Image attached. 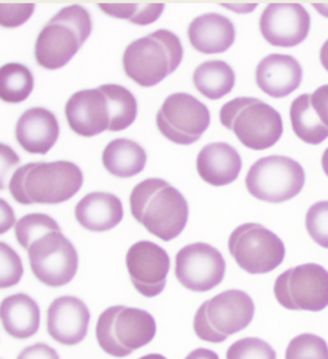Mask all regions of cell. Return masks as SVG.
I'll return each mask as SVG.
<instances>
[{
  "mask_svg": "<svg viewBox=\"0 0 328 359\" xmlns=\"http://www.w3.org/2000/svg\"><path fill=\"white\" fill-rule=\"evenodd\" d=\"M138 104L134 95L119 84H104L76 92L66 102V121L73 132L84 137L105 130L120 132L134 123Z\"/></svg>",
  "mask_w": 328,
  "mask_h": 359,
  "instance_id": "obj_1",
  "label": "cell"
},
{
  "mask_svg": "<svg viewBox=\"0 0 328 359\" xmlns=\"http://www.w3.org/2000/svg\"><path fill=\"white\" fill-rule=\"evenodd\" d=\"M129 201L133 217L164 242L178 238L185 229L188 202L165 180H143L133 189Z\"/></svg>",
  "mask_w": 328,
  "mask_h": 359,
  "instance_id": "obj_2",
  "label": "cell"
},
{
  "mask_svg": "<svg viewBox=\"0 0 328 359\" xmlns=\"http://www.w3.org/2000/svg\"><path fill=\"white\" fill-rule=\"evenodd\" d=\"M84 177L80 168L68 161L29 163L13 174L9 191L22 205L64 203L82 188Z\"/></svg>",
  "mask_w": 328,
  "mask_h": 359,
  "instance_id": "obj_3",
  "label": "cell"
},
{
  "mask_svg": "<svg viewBox=\"0 0 328 359\" xmlns=\"http://www.w3.org/2000/svg\"><path fill=\"white\" fill-rule=\"evenodd\" d=\"M184 50L178 35L158 29L125 48L122 65L128 78L142 87L157 86L182 62Z\"/></svg>",
  "mask_w": 328,
  "mask_h": 359,
  "instance_id": "obj_4",
  "label": "cell"
},
{
  "mask_svg": "<svg viewBox=\"0 0 328 359\" xmlns=\"http://www.w3.org/2000/svg\"><path fill=\"white\" fill-rule=\"evenodd\" d=\"M93 30L91 15L78 4L61 9L38 35L35 58L47 70H57L70 62Z\"/></svg>",
  "mask_w": 328,
  "mask_h": 359,
  "instance_id": "obj_5",
  "label": "cell"
},
{
  "mask_svg": "<svg viewBox=\"0 0 328 359\" xmlns=\"http://www.w3.org/2000/svg\"><path fill=\"white\" fill-rule=\"evenodd\" d=\"M220 120L251 150L273 147L283 133V121L278 110L251 97H238L227 102L220 110Z\"/></svg>",
  "mask_w": 328,
  "mask_h": 359,
  "instance_id": "obj_6",
  "label": "cell"
},
{
  "mask_svg": "<svg viewBox=\"0 0 328 359\" xmlns=\"http://www.w3.org/2000/svg\"><path fill=\"white\" fill-rule=\"evenodd\" d=\"M156 330L155 319L150 312L116 305L101 313L96 337L104 353L122 358L150 344L155 339Z\"/></svg>",
  "mask_w": 328,
  "mask_h": 359,
  "instance_id": "obj_7",
  "label": "cell"
},
{
  "mask_svg": "<svg viewBox=\"0 0 328 359\" xmlns=\"http://www.w3.org/2000/svg\"><path fill=\"white\" fill-rule=\"evenodd\" d=\"M255 305L250 294L227 290L204 302L194 315V330L199 339L213 344L224 342L252 322Z\"/></svg>",
  "mask_w": 328,
  "mask_h": 359,
  "instance_id": "obj_8",
  "label": "cell"
},
{
  "mask_svg": "<svg viewBox=\"0 0 328 359\" xmlns=\"http://www.w3.org/2000/svg\"><path fill=\"white\" fill-rule=\"evenodd\" d=\"M305 172L301 163L285 156L259 158L250 166L245 187L255 198L268 203H283L304 189Z\"/></svg>",
  "mask_w": 328,
  "mask_h": 359,
  "instance_id": "obj_9",
  "label": "cell"
},
{
  "mask_svg": "<svg viewBox=\"0 0 328 359\" xmlns=\"http://www.w3.org/2000/svg\"><path fill=\"white\" fill-rule=\"evenodd\" d=\"M27 253L35 278L51 288L66 285L78 273V250L61 228L48 231L35 238Z\"/></svg>",
  "mask_w": 328,
  "mask_h": 359,
  "instance_id": "obj_10",
  "label": "cell"
},
{
  "mask_svg": "<svg viewBox=\"0 0 328 359\" xmlns=\"http://www.w3.org/2000/svg\"><path fill=\"white\" fill-rule=\"evenodd\" d=\"M228 250L237 265L250 274L271 273L281 265L286 254L281 238L258 223L236 228L228 240Z\"/></svg>",
  "mask_w": 328,
  "mask_h": 359,
  "instance_id": "obj_11",
  "label": "cell"
},
{
  "mask_svg": "<svg viewBox=\"0 0 328 359\" xmlns=\"http://www.w3.org/2000/svg\"><path fill=\"white\" fill-rule=\"evenodd\" d=\"M273 293L284 309L322 311L328 306V271L315 263L287 269L276 278Z\"/></svg>",
  "mask_w": 328,
  "mask_h": 359,
  "instance_id": "obj_12",
  "label": "cell"
},
{
  "mask_svg": "<svg viewBox=\"0 0 328 359\" xmlns=\"http://www.w3.org/2000/svg\"><path fill=\"white\" fill-rule=\"evenodd\" d=\"M210 121L208 107L188 93L166 97L156 115L159 132L179 145H191L201 140Z\"/></svg>",
  "mask_w": 328,
  "mask_h": 359,
  "instance_id": "obj_13",
  "label": "cell"
},
{
  "mask_svg": "<svg viewBox=\"0 0 328 359\" xmlns=\"http://www.w3.org/2000/svg\"><path fill=\"white\" fill-rule=\"evenodd\" d=\"M224 256L216 248L205 243H191L182 248L176 256V278L192 292L211 291L224 278Z\"/></svg>",
  "mask_w": 328,
  "mask_h": 359,
  "instance_id": "obj_14",
  "label": "cell"
},
{
  "mask_svg": "<svg viewBox=\"0 0 328 359\" xmlns=\"http://www.w3.org/2000/svg\"><path fill=\"white\" fill-rule=\"evenodd\" d=\"M125 262L130 280L142 296L157 297L165 290L171 259L157 243L150 241L134 243L128 250Z\"/></svg>",
  "mask_w": 328,
  "mask_h": 359,
  "instance_id": "obj_15",
  "label": "cell"
},
{
  "mask_svg": "<svg viewBox=\"0 0 328 359\" xmlns=\"http://www.w3.org/2000/svg\"><path fill=\"white\" fill-rule=\"evenodd\" d=\"M310 25L309 13L297 4H269L259 20L264 39L280 48H293L304 42L308 36Z\"/></svg>",
  "mask_w": 328,
  "mask_h": 359,
  "instance_id": "obj_16",
  "label": "cell"
},
{
  "mask_svg": "<svg viewBox=\"0 0 328 359\" xmlns=\"http://www.w3.org/2000/svg\"><path fill=\"white\" fill-rule=\"evenodd\" d=\"M91 314L85 302L73 296H62L48 309V335L64 346H76L88 334Z\"/></svg>",
  "mask_w": 328,
  "mask_h": 359,
  "instance_id": "obj_17",
  "label": "cell"
},
{
  "mask_svg": "<svg viewBox=\"0 0 328 359\" xmlns=\"http://www.w3.org/2000/svg\"><path fill=\"white\" fill-rule=\"evenodd\" d=\"M304 71L292 55L273 53L256 67L255 79L259 88L273 98L289 96L301 86Z\"/></svg>",
  "mask_w": 328,
  "mask_h": 359,
  "instance_id": "obj_18",
  "label": "cell"
},
{
  "mask_svg": "<svg viewBox=\"0 0 328 359\" xmlns=\"http://www.w3.org/2000/svg\"><path fill=\"white\" fill-rule=\"evenodd\" d=\"M60 127L55 114L45 107H32L20 115L16 140L29 154L45 155L57 142Z\"/></svg>",
  "mask_w": 328,
  "mask_h": 359,
  "instance_id": "obj_19",
  "label": "cell"
},
{
  "mask_svg": "<svg viewBox=\"0 0 328 359\" xmlns=\"http://www.w3.org/2000/svg\"><path fill=\"white\" fill-rule=\"evenodd\" d=\"M240 154L225 142L205 145L197 158V170L201 178L214 187H224L235 182L242 170Z\"/></svg>",
  "mask_w": 328,
  "mask_h": 359,
  "instance_id": "obj_20",
  "label": "cell"
},
{
  "mask_svg": "<svg viewBox=\"0 0 328 359\" xmlns=\"http://www.w3.org/2000/svg\"><path fill=\"white\" fill-rule=\"evenodd\" d=\"M188 37L194 50L199 53H222L229 50L235 42V25L224 15L206 13L192 20Z\"/></svg>",
  "mask_w": 328,
  "mask_h": 359,
  "instance_id": "obj_21",
  "label": "cell"
},
{
  "mask_svg": "<svg viewBox=\"0 0 328 359\" xmlns=\"http://www.w3.org/2000/svg\"><path fill=\"white\" fill-rule=\"evenodd\" d=\"M74 215L80 226L91 232H106L124 219V207L115 194L94 191L87 194L76 204Z\"/></svg>",
  "mask_w": 328,
  "mask_h": 359,
  "instance_id": "obj_22",
  "label": "cell"
},
{
  "mask_svg": "<svg viewBox=\"0 0 328 359\" xmlns=\"http://www.w3.org/2000/svg\"><path fill=\"white\" fill-rule=\"evenodd\" d=\"M0 315L5 332L15 339H28L39 330V305L27 294L19 293L5 297L0 307Z\"/></svg>",
  "mask_w": 328,
  "mask_h": 359,
  "instance_id": "obj_23",
  "label": "cell"
},
{
  "mask_svg": "<svg viewBox=\"0 0 328 359\" xmlns=\"http://www.w3.org/2000/svg\"><path fill=\"white\" fill-rule=\"evenodd\" d=\"M147 161L145 149L128 138L112 140L102 153L105 169L117 178L127 179L138 175L145 169Z\"/></svg>",
  "mask_w": 328,
  "mask_h": 359,
  "instance_id": "obj_24",
  "label": "cell"
},
{
  "mask_svg": "<svg viewBox=\"0 0 328 359\" xmlns=\"http://www.w3.org/2000/svg\"><path fill=\"white\" fill-rule=\"evenodd\" d=\"M193 81L197 91L204 97L219 100L232 91L236 81L235 72L224 61H205L194 70Z\"/></svg>",
  "mask_w": 328,
  "mask_h": 359,
  "instance_id": "obj_25",
  "label": "cell"
},
{
  "mask_svg": "<svg viewBox=\"0 0 328 359\" xmlns=\"http://www.w3.org/2000/svg\"><path fill=\"white\" fill-rule=\"evenodd\" d=\"M292 127L297 137L308 144L318 145L328 137V128L312 107L311 95L297 97L290 107Z\"/></svg>",
  "mask_w": 328,
  "mask_h": 359,
  "instance_id": "obj_26",
  "label": "cell"
},
{
  "mask_svg": "<svg viewBox=\"0 0 328 359\" xmlns=\"http://www.w3.org/2000/svg\"><path fill=\"white\" fill-rule=\"evenodd\" d=\"M34 88V76L27 66L8 63L0 70V97L8 104L25 101Z\"/></svg>",
  "mask_w": 328,
  "mask_h": 359,
  "instance_id": "obj_27",
  "label": "cell"
},
{
  "mask_svg": "<svg viewBox=\"0 0 328 359\" xmlns=\"http://www.w3.org/2000/svg\"><path fill=\"white\" fill-rule=\"evenodd\" d=\"M105 14L117 19L127 20L138 25L152 24L162 15L164 4H97Z\"/></svg>",
  "mask_w": 328,
  "mask_h": 359,
  "instance_id": "obj_28",
  "label": "cell"
},
{
  "mask_svg": "<svg viewBox=\"0 0 328 359\" xmlns=\"http://www.w3.org/2000/svg\"><path fill=\"white\" fill-rule=\"evenodd\" d=\"M60 228L57 222L48 215L28 214L20 219L15 226V237L17 242L25 250L31 245L33 241L43 233Z\"/></svg>",
  "mask_w": 328,
  "mask_h": 359,
  "instance_id": "obj_29",
  "label": "cell"
},
{
  "mask_svg": "<svg viewBox=\"0 0 328 359\" xmlns=\"http://www.w3.org/2000/svg\"><path fill=\"white\" fill-rule=\"evenodd\" d=\"M285 359H328V345L324 338L302 333L290 341Z\"/></svg>",
  "mask_w": 328,
  "mask_h": 359,
  "instance_id": "obj_30",
  "label": "cell"
},
{
  "mask_svg": "<svg viewBox=\"0 0 328 359\" xmlns=\"http://www.w3.org/2000/svg\"><path fill=\"white\" fill-rule=\"evenodd\" d=\"M227 359H278L270 344L257 337L236 341L227 351Z\"/></svg>",
  "mask_w": 328,
  "mask_h": 359,
  "instance_id": "obj_31",
  "label": "cell"
},
{
  "mask_svg": "<svg viewBox=\"0 0 328 359\" xmlns=\"http://www.w3.org/2000/svg\"><path fill=\"white\" fill-rule=\"evenodd\" d=\"M305 227L317 245L328 250V201L317 202L309 208Z\"/></svg>",
  "mask_w": 328,
  "mask_h": 359,
  "instance_id": "obj_32",
  "label": "cell"
},
{
  "mask_svg": "<svg viewBox=\"0 0 328 359\" xmlns=\"http://www.w3.org/2000/svg\"><path fill=\"white\" fill-rule=\"evenodd\" d=\"M1 248V289L10 288L19 284L24 276V266L19 254L11 246L4 242L0 243Z\"/></svg>",
  "mask_w": 328,
  "mask_h": 359,
  "instance_id": "obj_33",
  "label": "cell"
},
{
  "mask_svg": "<svg viewBox=\"0 0 328 359\" xmlns=\"http://www.w3.org/2000/svg\"><path fill=\"white\" fill-rule=\"evenodd\" d=\"M0 24L6 28H15L27 22L34 12V4L0 5Z\"/></svg>",
  "mask_w": 328,
  "mask_h": 359,
  "instance_id": "obj_34",
  "label": "cell"
},
{
  "mask_svg": "<svg viewBox=\"0 0 328 359\" xmlns=\"http://www.w3.org/2000/svg\"><path fill=\"white\" fill-rule=\"evenodd\" d=\"M17 359H60L57 351L45 343H36L20 351Z\"/></svg>",
  "mask_w": 328,
  "mask_h": 359,
  "instance_id": "obj_35",
  "label": "cell"
},
{
  "mask_svg": "<svg viewBox=\"0 0 328 359\" xmlns=\"http://www.w3.org/2000/svg\"><path fill=\"white\" fill-rule=\"evenodd\" d=\"M311 102L320 121L328 128V84L319 87L311 95Z\"/></svg>",
  "mask_w": 328,
  "mask_h": 359,
  "instance_id": "obj_36",
  "label": "cell"
},
{
  "mask_svg": "<svg viewBox=\"0 0 328 359\" xmlns=\"http://www.w3.org/2000/svg\"><path fill=\"white\" fill-rule=\"evenodd\" d=\"M185 359H220V358L214 351L209 350V348H199L191 351Z\"/></svg>",
  "mask_w": 328,
  "mask_h": 359,
  "instance_id": "obj_37",
  "label": "cell"
},
{
  "mask_svg": "<svg viewBox=\"0 0 328 359\" xmlns=\"http://www.w3.org/2000/svg\"><path fill=\"white\" fill-rule=\"evenodd\" d=\"M320 60L322 67L328 72V39L325 41L322 48H320Z\"/></svg>",
  "mask_w": 328,
  "mask_h": 359,
  "instance_id": "obj_38",
  "label": "cell"
},
{
  "mask_svg": "<svg viewBox=\"0 0 328 359\" xmlns=\"http://www.w3.org/2000/svg\"><path fill=\"white\" fill-rule=\"evenodd\" d=\"M322 166L325 173L327 174L328 177V148L325 151L324 155H322Z\"/></svg>",
  "mask_w": 328,
  "mask_h": 359,
  "instance_id": "obj_39",
  "label": "cell"
},
{
  "mask_svg": "<svg viewBox=\"0 0 328 359\" xmlns=\"http://www.w3.org/2000/svg\"><path fill=\"white\" fill-rule=\"evenodd\" d=\"M139 359H166L165 356L160 353H150V355H143Z\"/></svg>",
  "mask_w": 328,
  "mask_h": 359,
  "instance_id": "obj_40",
  "label": "cell"
}]
</instances>
